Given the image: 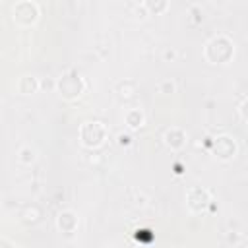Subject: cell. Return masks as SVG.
<instances>
[{
    "label": "cell",
    "instance_id": "9c48e42d",
    "mask_svg": "<svg viewBox=\"0 0 248 248\" xmlns=\"http://www.w3.org/2000/svg\"><path fill=\"white\" fill-rule=\"evenodd\" d=\"M17 89H19L21 95H33L39 89V81L33 76H21L19 83H17Z\"/></svg>",
    "mask_w": 248,
    "mask_h": 248
},
{
    "label": "cell",
    "instance_id": "8992f818",
    "mask_svg": "<svg viewBox=\"0 0 248 248\" xmlns=\"http://www.w3.org/2000/svg\"><path fill=\"white\" fill-rule=\"evenodd\" d=\"M213 151H215V155H217L219 159L229 161V159L234 157V153H236V143H234V140L229 138V136H219V138H215V141H213Z\"/></svg>",
    "mask_w": 248,
    "mask_h": 248
},
{
    "label": "cell",
    "instance_id": "6da1fadb",
    "mask_svg": "<svg viewBox=\"0 0 248 248\" xmlns=\"http://www.w3.org/2000/svg\"><path fill=\"white\" fill-rule=\"evenodd\" d=\"M105 138H107V128L97 120H87L79 128V140L89 149H95V147L103 145Z\"/></svg>",
    "mask_w": 248,
    "mask_h": 248
},
{
    "label": "cell",
    "instance_id": "52a82bcc",
    "mask_svg": "<svg viewBox=\"0 0 248 248\" xmlns=\"http://www.w3.org/2000/svg\"><path fill=\"white\" fill-rule=\"evenodd\" d=\"M184 141H186V134H184L180 128L172 126V128H169V130L165 132V143H167L170 149H180V147L184 145Z\"/></svg>",
    "mask_w": 248,
    "mask_h": 248
},
{
    "label": "cell",
    "instance_id": "9a60e30c",
    "mask_svg": "<svg viewBox=\"0 0 248 248\" xmlns=\"http://www.w3.org/2000/svg\"><path fill=\"white\" fill-rule=\"evenodd\" d=\"M165 58H174V50H165Z\"/></svg>",
    "mask_w": 248,
    "mask_h": 248
},
{
    "label": "cell",
    "instance_id": "3957f363",
    "mask_svg": "<svg viewBox=\"0 0 248 248\" xmlns=\"http://www.w3.org/2000/svg\"><path fill=\"white\" fill-rule=\"evenodd\" d=\"M56 87H58L60 97H64L66 101H74V99H78L83 93L85 83H83V79L78 74H66V76H62L58 79Z\"/></svg>",
    "mask_w": 248,
    "mask_h": 248
},
{
    "label": "cell",
    "instance_id": "7c38bea8",
    "mask_svg": "<svg viewBox=\"0 0 248 248\" xmlns=\"http://www.w3.org/2000/svg\"><path fill=\"white\" fill-rule=\"evenodd\" d=\"M159 93H163V95H170V93H174V81H170V79H163V81L159 83Z\"/></svg>",
    "mask_w": 248,
    "mask_h": 248
},
{
    "label": "cell",
    "instance_id": "277c9868",
    "mask_svg": "<svg viewBox=\"0 0 248 248\" xmlns=\"http://www.w3.org/2000/svg\"><path fill=\"white\" fill-rule=\"evenodd\" d=\"M12 12L14 19L21 25H31L39 19V6L35 2H17Z\"/></svg>",
    "mask_w": 248,
    "mask_h": 248
},
{
    "label": "cell",
    "instance_id": "8fae6325",
    "mask_svg": "<svg viewBox=\"0 0 248 248\" xmlns=\"http://www.w3.org/2000/svg\"><path fill=\"white\" fill-rule=\"evenodd\" d=\"M17 159H19V163H23V165L33 163V161H35V149H33L31 145H23V147H19V151H17Z\"/></svg>",
    "mask_w": 248,
    "mask_h": 248
},
{
    "label": "cell",
    "instance_id": "4fadbf2b",
    "mask_svg": "<svg viewBox=\"0 0 248 248\" xmlns=\"http://www.w3.org/2000/svg\"><path fill=\"white\" fill-rule=\"evenodd\" d=\"M167 2H161V4H153V2H145L143 4V8H147V10H151V12H155V14H159V12H163V10H167Z\"/></svg>",
    "mask_w": 248,
    "mask_h": 248
},
{
    "label": "cell",
    "instance_id": "ba28073f",
    "mask_svg": "<svg viewBox=\"0 0 248 248\" xmlns=\"http://www.w3.org/2000/svg\"><path fill=\"white\" fill-rule=\"evenodd\" d=\"M56 225H58L60 231H64V232H72V231L78 227V217H76V213L70 211V209H68V211H62V213H58Z\"/></svg>",
    "mask_w": 248,
    "mask_h": 248
},
{
    "label": "cell",
    "instance_id": "5bb4252c",
    "mask_svg": "<svg viewBox=\"0 0 248 248\" xmlns=\"http://www.w3.org/2000/svg\"><path fill=\"white\" fill-rule=\"evenodd\" d=\"M130 140H132V138H130V136H124V134H120V136H118V143H120V145H128V143H130Z\"/></svg>",
    "mask_w": 248,
    "mask_h": 248
},
{
    "label": "cell",
    "instance_id": "30bf717a",
    "mask_svg": "<svg viewBox=\"0 0 248 248\" xmlns=\"http://www.w3.org/2000/svg\"><path fill=\"white\" fill-rule=\"evenodd\" d=\"M124 120H126V126L130 128V130H138V128H141L143 126V112L140 110V108H130L128 112H126V116H124Z\"/></svg>",
    "mask_w": 248,
    "mask_h": 248
},
{
    "label": "cell",
    "instance_id": "5b68a950",
    "mask_svg": "<svg viewBox=\"0 0 248 248\" xmlns=\"http://www.w3.org/2000/svg\"><path fill=\"white\" fill-rule=\"evenodd\" d=\"M186 202H188V207H190L192 211H202V209L211 202V198H209V192H207L205 188L194 186V188L188 190Z\"/></svg>",
    "mask_w": 248,
    "mask_h": 248
},
{
    "label": "cell",
    "instance_id": "7a4b0ae2",
    "mask_svg": "<svg viewBox=\"0 0 248 248\" xmlns=\"http://www.w3.org/2000/svg\"><path fill=\"white\" fill-rule=\"evenodd\" d=\"M215 50V54H211V56H207V60L211 62V64H225L231 56H232V52H234V46H232V43L227 39V37H215V39H211L209 43H207V46H205V52H213Z\"/></svg>",
    "mask_w": 248,
    "mask_h": 248
}]
</instances>
